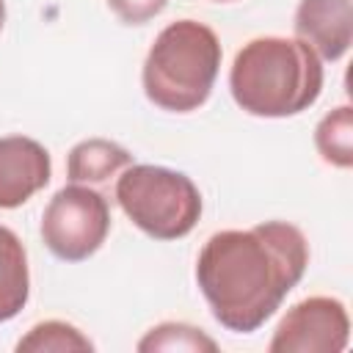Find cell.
<instances>
[{"label":"cell","instance_id":"1","mask_svg":"<svg viewBox=\"0 0 353 353\" xmlns=\"http://www.w3.org/2000/svg\"><path fill=\"white\" fill-rule=\"evenodd\" d=\"M309 268V240L290 221H262L207 237L196 284L212 317L234 334L259 331Z\"/></svg>","mask_w":353,"mask_h":353},{"label":"cell","instance_id":"2","mask_svg":"<svg viewBox=\"0 0 353 353\" xmlns=\"http://www.w3.org/2000/svg\"><path fill=\"white\" fill-rule=\"evenodd\" d=\"M323 83V61L295 36H256L237 50L229 69L232 99L259 119H287L309 110L320 99Z\"/></svg>","mask_w":353,"mask_h":353},{"label":"cell","instance_id":"3","mask_svg":"<svg viewBox=\"0 0 353 353\" xmlns=\"http://www.w3.org/2000/svg\"><path fill=\"white\" fill-rule=\"evenodd\" d=\"M223 50L210 25L199 19L168 22L154 36L141 69L146 99L168 113L199 110L212 94Z\"/></svg>","mask_w":353,"mask_h":353},{"label":"cell","instance_id":"4","mask_svg":"<svg viewBox=\"0 0 353 353\" xmlns=\"http://www.w3.org/2000/svg\"><path fill=\"white\" fill-rule=\"evenodd\" d=\"M113 196L121 212L154 240H179L190 234L204 210L201 193L185 171L152 163L127 165L116 176Z\"/></svg>","mask_w":353,"mask_h":353},{"label":"cell","instance_id":"5","mask_svg":"<svg viewBox=\"0 0 353 353\" xmlns=\"http://www.w3.org/2000/svg\"><path fill=\"white\" fill-rule=\"evenodd\" d=\"M41 240L52 256L83 262L94 256L110 232L108 199L91 185L69 182L47 201L41 212Z\"/></svg>","mask_w":353,"mask_h":353},{"label":"cell","instance_id":"6","mask_svg":"<svg viewBox=\"0 0 353 353\" xmlns=\"http://www.w3.org/2000/svg\"><path fill=\"white\" fill-rule=\"evenodd\" d=\"M350 342L347 306L331 295H312L287 309L268 342L270 353H342Z\"/></svg>","mask_w":353,"mask_h":353},{"label":"cell","instance_id":"7","mask_svg":"<svg viewBox=\"0 0 353 353\" xmlns=\"http://www.w3.org/2000/svg\"><path fill=\"white\" fill-rule=\"evenodd\" d=\"M52 160L44 143L30 135L0 138V210H14L47 188Z\"/></svg>","mask_w":353,"mask_h":353},{"label":"cell","instance_id":"8","mask_svg":"<svg viewBox=\"0 0 353 353\" xmlns=\"http://www.w3.org/2000/svg\"><path fill=\"white\" fill-rule=\"evenodd\" d=\"M295 39L306 41L320 61H339L353 44L350 0H301L295 8Z\"/></svg>","mask_w":353,"mask_h":353},{"label":"cell","instance_id":"9","mask_svg":"<svg viewBox=\"0 0 353 353\" xmlns=\"http://www.w3.org/2000/svg\"><path fill=\"white\" fill-rule=\"evenodd\" d=\"M132 165L130 149L108 138H85L66 154V179L80 185H102Z\"/></svg>","mask_w":353,"mask_h":353},{"label":"cell","instance_id":"10","mask_svg":"<svg viewBox=\"0 0 353 353\" xmlns=\"http://www.w3.org/2000/svg\"><path fill=\"white\" fill-rule=\"evenodd\" d=\"M30 298L28 251L14 229L0 223V323L14 320Z\"/></svg>","mask_w":353,"mask_h":353},{"label":"cell","instance_id":"11","mask_svg":"<svg viewBox=\"0 0 353 353\" xmlns=\"http://www.w3.org/2000/svg\"><path fill=\"white\" fill-rule=\"evenodd\" d=\"M314 149L323 163L334 168L353 165V108L336 105L314 127Z\"/></svg>","mask_w":353,"mask_h":353},{"label":"cell","instance_id":"12","mask_svg":"<svg viewBox=\"0 0 353 353\" xmlns=\"http://www.w3.org/2000/svg\"><path fill=\"white\" fill-rule=\"evenodd\" d=\"M141 353H174V350H185V353H215L218 342L199 325L190 323H157L152 325L135 345Z\"/></svg>","mask_w":353,"mask_h":353},{"label":"cell","instance_id":"13","mask_svg":"<svg viewBox=\"0 0 353 353\" xmlns=\"http://www.w3.org/2000/svg\"><path fill=\"white\" fill-rule=\"evenodd\" d=\"M17 350L19 353H72V350H94V342L66 320H41L17 342Z\"/></svg>","mask_w":353,"mask_h":353},{"label":"cell","instance_id":"14","mask_svg":"<svg viewBox=\"0 0 353 353\" xmlns=\"http://www.w3.org/2000/svg\"><path fill=\"white\" fill-rule=\"evenodd\" d=\"M105 3L124 25H146L168 6V0H105Z\"/></svg>","mask_w":353,"mask_h":353},{"label":"cell","instance_id":"15","mask_svg":"<svg viewBox=\"0 0 353 353\" xmlns=\"http://www.w3.org/2000/svg\"><path fill=\"white\" fill-rule=\"evenodd\" d=\"M6 25V0H0V30Z\"/></svg>","mask_w":353,"mask_h":353},{"label":"cell","instance_id":"16","mask_svg":"<svg viewBox=\"0 0 353 353\" xmlns=\"http://www.w3.org/2000/svg\"><path fill=\"white\" fill-rule=\"evenodd\" d=\"M218 3H232V0H218Z\"/></svg>","mask_w":353,"mask_h":353}]
</instances>
